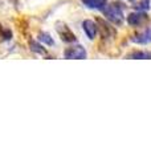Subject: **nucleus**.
<instances>
[{
	"label": "nucleus",
	"mask_w": 151,
	"mask_h": 159,
	"mask_svg": "<svg viewBox=\"0 0 151 159\" xmlns=\"http://www.w3.org/2000/svg\"><path fill=\"white\" fill-rule=\"evenodd\" d=\"M103 15L105 17L114 25H122L123 20H125V15H123V4L119 2H113L109 6L106 4V7L103 9Z\"/></svg>",
	"instance_id": "obj_1"
},
{
	"label": "nucleus",
	"mask_w": 151,
	"mask_h": 159,
	"mask_svg": "<svg viewBox=\"0 0 151 159\" xmlns=\"http://www.w3.org/2000/svg\"><path fill=\"white\" fill-rule=\"evenodd\" d=\"M98 27L101 31V37H102L103 41H112L117 36V31H115L114 27H112V23L109 24L105 20L98 19Z\"/></svg>",
	"instance_id": "obj_2"
},
{
	"label": "nucleus",
	"mask_w": 151,
	"mask_h": 159,
	"mask_svg": "<svg viewBox=\"0 0 151 159\" xmlns=\"http://www.w3.org/2000/svg\"><path fill=\"white\" fill-rule=\"evenodd\" d=\"M149 23V16L144 11H138V12H133L127 16V24L130 27L138 28V27H143L144 24Z\"/></svg>",
	"instance_id": "obj_3"
},
{
	"label": "nucleus",
	"mask_w": 151,
	"mask_h": 159,
	"mask_svg": "<svg viewBox=\"0 0 151 159\" xmlns=\"http://www.w3.org/2000/svg\"><path fill=\"white\" fill-rule=\"evenodd\" d=\"M86 51L85 48L81 45H74V47H70L68 48L66 51L64 52V57L65 58H70V60H85L86 58Z\"/></svg>",
	"instance_id": "obj_4"
},
{
	"label": "nucleus",
	"mask_w": 151,
	"mask_h": 159,
	"mask_svg": "<svg viewBox=\"0 0 151 159\" xmlns=\"http://www.w3.org/2000/svg\"><path fill=\"white\" fill-rule=\"evenodd\" d=\"M56 31L58 33V36L61 37L62 41L65 43H74L76 40H77V37H76V34L70 31L68 25H65L64 23H58L56 25Z\"/></svg>",
	"instance_id": "obj_5"
},
{
	"label": "nucleus",
	"mask_w": 151,
	"mask_h": 159,
	"mask_svg": "<svg viewBox=\"0 0 151 159\" xmlns=\"http://www.w3.org/2000/svg\"><path fill=\"white\" fill-rule=\"evenodd\" d=\"M131 41L134 44H139V45H146V44L151 43V28H144L143 31L135 33L131 36Z\"/></svg>",
	"instance_id": "obj_6"
},
{
	"label": "nucleus",
	"mask_w": 151,
	"mask_h": 159,
	"mask_svg": "<svg viewBox=\"0 0 151 159\" xmlns=\"http://www.w3.org/2000/svg\"><path fill=\"white\" fill-rule=\"evenodd\" d=\"M82 28H84V32L86 33V36L90 40H94L95 36L98 33V24L93 21V20H85L82 23Z\"/></svg>",
	"instance_id": "obj_7"
},
{
	"label": "nucleus",
	"mask_w": 151,
	"mask_h": 159,
	"mask_svg": "<svg viewBox=\"0 0 151 159\" xmlns=\"http://www.w3.org/2000/svg\"><path fill=\"white\" fill-rule=\"evenodd\" d=\"M81 3L85 7H88L90 9H98V11H102V9L106 7L108 0H81Z\"/></svg>",
	"instance_id": "obj_8"
},
{
	"label": "nucleus",
	"mask_w": 151,
	"mask_h": 159,
	"mask_svg": "<svg viewBox=\"0 0 151 159\" xmlns=\"http://www.w3.org/2000/svg\"><path fill=\"white\" fill-rule=\"evenodd\" d=\"M127 58H134V60H151V53L149 52H142V51H137L130 53Z\"/></svg>",
	"instance_id": "obj_9"
},
{
	"label": "nucleus",
	"mask_w": 151,
	"mask_h": 159,
	"mask_svg": "<svg viewBox=\"0 0 151 159\" xmlns=\"http://www.w3.org/2000/svg\"><path fill=\"white\" fill-rule=\"evenodd\" d=\"M29 47H31V51L34 52V53H37V54H47L45 48L43 45H40V44H37V41H34V40H31Z\"/></svg>",
	"instance_id": "obj_10"
},
{
	"label": "nucleus",
	"mask_w": 151,
	"mask_h": 159,
	"mask_svg": "<svg viewBox=\"0 0 151 159\" xmlns=\"http://www.w3.org/2000/svg\"><path fill=\"white\" fill-rule=\"evenodd\" d=\"M39 40L41 43L47 44V45H54V41H53L52 36H50L49 33H47V32H41V33H40L39 34Z\"/></svg>",
	"instance_id": "obj_11"
},
{
	"label": "nucleus",
	"mask_w": 151,
	"mask_h": 159,
	"mask_svg": "<svg viewBox=\"0 0 151 159\" xmlns=\"http://www.w3.org/2000/svg\"><path fill=\"white\" fill-rule=\"evenodd\" d=\"M150 4H151L150 0H142V2L135 4V8H137L138 11H144L146 12V11H149L150 9Z\"/></svg>",
	"instance_id": "obj_12"
},
{
	"label": "nucleus",
	"mask_w": 151,
	"mask_h": 159,
	"mask_svg": "<svg viewBox=\"0 0 151 159\" xmlns=\"http://www.w3.org/2000/svg\"><path fill=\"white\" fill-rule=\"evenodd\" d=\"M130 2H131V0H130Z\"/></svg>",
	"instance_id": "obj_13"
}]
</instances>
